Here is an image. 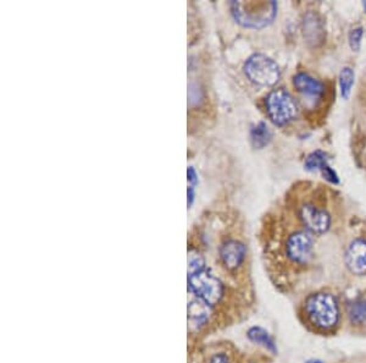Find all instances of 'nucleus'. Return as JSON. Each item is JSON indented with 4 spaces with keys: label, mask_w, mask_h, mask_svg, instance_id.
I'll list each match as a JSON object with an SVG mask.
<instances>
[{
    "label": "nucleus",
    "mask_w": 366,
    "mask_h": 363,
    "mask_svg": "<svg viewBox=\"0 0 366 363\" xmlns=\"http://www.w3.org/2000/svg\"><path fill=\"white\" fill-rule=\"evenodd\" d=\"M265 104L270 119L279 126L291 123L292 120L296 119L298 114V105L294 98L283 88L274 90L272 92H270Z\"/></svg>",
    "instance_id": "nucleus-5"
},
{
    "label": "nucleus",
    "mask_w": 366,
    "mask_h": 363,
    "mask_svg": "<svg viewBox=\"0 0 366 363\" xmlns=\"http://www.w3.org/2000/svg\"><path fill=\"white\" fill-rule=\"evenodd\" d=\"M219 258L226 271H238L247 258V247L239 240H225L219 247Z\"/></svg>",
    "instance_id": "nucleus-8"
},
{
    "label": "nucleus",
    "mask_w": 366,
    "mask_h": 363,
    "mask_svg": "<svg viewBox=\"0 0 366 363\" xmlns=\"http://www.w3.org/2000/svg\"><path fill=\"white\" fill-rule=\"evenodd\" d=\"M248 340L253 342L255 345L264 347L266 351H269L272 355L277 353V346H276V342L274 338L270 334L269 331L261 328V326H250L247 331Z\"/></svg>",
    "instance_id": "nucleus-12"
},
{
    "label": "nucleus",
    "mask_w": 366,
    "mask_h": 363,
    "mask_svg": "<svg viewBox=\"0 0 366 363\" xmlns=\"http://www.w3.org/2000/svg\"><path fill=\"white\" fill-rule=\"evenodd\" d=\"M327 165L329 164H327L326 156L321 151H316V152L309 154L307 160H305V168L309 172H315V170H321L323 172V169L326 168Z\"/></svg>",
    "instance_id": "nucleus-17"
},
{
    "label": "nucleus",
    "mask_w": 366,
    "mask_h": 363,
    "mask_svg": "<svg viewBox=\"0 0 366 363\" xmlns=\"http://www.w3.org/2000/svg\"><path fill=\"white\" fill-rule=\"evenodd\" d=\"M187 289L193 298H198L215 309L226 298V287L209 267L189 273Z\"/></svg>",
    "instance_id": "nucleus-1"
},
{
    "label": "nucleus",
    "mask_w": 366,
    "mask_h": 363,
    "mask_svg": "<svg viewBox=\"0 0 366 363\" xmlns=\"http://www.w3.org/2000/svg\"><path fill=\"white\" fill-rule=\"evenodd\" d=\"M353 85H354V72L350 68H345L341 72V76H339L341 94L345 99L349 97Z\"/></svg>",
    "instance_id": "nucleus-16"
},
{
    "label": "nucleus",
    "mask_w": 366,
    "mask_h": 363,
    "mask_svg": "<svg viewBox=\"0 0 366 363\" xmlns=\"http://www.w3.org/2000/svg\"><path fill=\"white\" fill-rule=\"evenodd\" d=\"M205 363H233V361L231 355L226 351H215L206 357Z\"/></svg>",
    "instance_id": "nucleus-18"
},
{
    "label": "nucleus",
    "mask_w": 366,
    "mask_h": 363,
    "mask_svg": "<svg viewBox=\"0 0 366 363\" xmlns=\"http://www.w3.org/2000/svg\"><path fill=\"white\" fill-rule=\"evenodd\" d=\"M305 363H323V361H320V360H309V361H307Z\"/></svg>",
    "instance_id": "nucleus-23"
},
{
    "label": "nucleus",
    "mask_w": 366,
    "mask_h": 363,
    "mask_svg": "<svg viewBox=\"0 0 366 363\" xmlns=\"http://www.w3.org/2000/svg\"><path fill=\"white\" fill-rule=\"evenodd\" d=\"M348 318L353 325L366 324V296L358 298L348 307Z\"/></svg>",
    "instance_id": "nucleus-14"
},
{
    "label": "nucleus",
    "mask_w": 366,
    "mask_h": 363,
    "mask_svg": "<svg viewBox=\"0 0 366 363\" xmlns=\"http://www.w3.org/2000/svg\"><path fill=\"white\" fill-rule=\"evenodd\" d=\"M323 176H325L326 179L329 180V181H331V183H334V184H337V183H338L337 174L334 173V170L330 168L329 165H327L326 168L323 169Z\"/></svg>",
    "instance_id": "nucleus-20"
},
{
    "label": "nucleus",
    "mask_w": 366,
    "mask_h": 363,
    "mask_svg": "<svg viewBox=\"0 0 366 363\" xmlns=\"http://www.w3.org/2000/svg\"><path fill=\"white\" fill-rule=\"evenodd\" d=\"M250 363H255V362H250Z\"/></svg>",
    "instance_id": "nucleus-25"
},
{
    "label": "nucleus",
    "mask_w": 366,
    "mask_h": 363,
    "mask_svg": "<svg viewBox=\"0 0 366 363\" xmlns=\"http://www.w3.org/2000/svg\"><path fill=\"white\" fill-rule=\"evenodd\" d=\"M345 265L353 274H366V241L356 240L350 244L345 253Z\"/></svg>",
    "instance_id": "nucleus-10"
},
{
    "label": "nucleus",
    "mask_w": 366,
    "mask_h": 363,
    "mask_svg": "<svg viewBox=\"0 0 366 363\" xmlns=\"http://www.w3.org/2000/svg\"><path fill=\"white\" fill-rule=\"evenodd\" d=\"M243 69L246 76L258 86H274L280 80V68L264 54L249 56Z\"/></svg>",
    "instance_id": "nucleus-4"
},
{
    "label": "nucleus",
    "mask_w": 366,
    "mask_h": 363,
    "mask_svg": "<svg viewBox=\"0 0 366 363\" xmlns=\"http://www.w3.org/2000/svg\"><path fill=\"white\" fill-rule=\"evenodd\" d=\"M187 196H189V208L192 207L194 201V187L193 186H189V191H187Z\"/></svg>",
    "instance_id": "nucleus-22"
},
{
    "label": "nucleus",
    "mask_w": 366,
    "mask_h": 363,
    "mask_svg": "<svg viewBox=\"0 0 366 363\" xmlns=\"http://www.w3.org/2000/svg\"><path fill=\"white\" fill-rule=\"evenodd\" d=\"M187 179H189V183L191 184V186H197L198 184V175H197V172L193 167H189L187 169Z\"/></svg>",
    "instance_id": "nucleus-21"
},
{
    "label": "nucleus",
    "mask_w": 366,
    "mask_h": 363,
    "mask_svg": "<svg viewBox=\"0 0 366 363\" xmlns=\"http://www.w3.org/2000/svg\"><path fill=\"white\" fill-rule=\"evenodd\" d=\"M250 138H252L254 147L263 148V147L266 146L269 143L270 138H271L269 127L264 123H260V124L257 125L253 130H252Z\"/></svg>",
    "instance_id": "nucleus-15"
},
{
    "label": "nucleus",
    "mask_w": 366,
    "mask_h": 363,
    "mask_svg": "<svg viewBox=\"0 0 366 363\" xmlns=\"http://www.w3.org/2000/svg\"><path fill=\"white\" fill-rule=\"evenodd\" d=\"M314 240L309 231L292 234L286 242V255L297 265H307L312 260Z\"/></svg>",
    "instance_id": "nucleus-6"
},
{
    "label": "nucleus",
    "mask_w": 366,
    "mask_h": 363,
    "mask_svg": "<svg viewBox=\"0 0 366 363\" xmlns=\"http://www.w3.org/2000/svg\"><path fill=\"white\" fill-rule=\"evenodd\" d=\"M363 6H364V9H365L366 11V1H364V3H363Z\"/></svg>",
    "instance_id": "nucleus-24"
},
{
    "label": "nucleus",
    "mask_w": 366,
    "mask_h": 363,
    "mask_svg": "<svg viewBox=\"0 0 366 363\" xmlns=\"http://www.w3.org/2000/svg\"><path fill=\"white\" fill-rule=\"evenodd\" d=\"M231 9L236 21L244 28H263L274 21L277 12V3L235 1L231 4Z\"/></svg>",
    "instance_id": "nucleus-3"
},
{
    "label": "nucleus",
    "mask_w": 366,
    "mask_h": 363,
    "mask_svg": "<svg viewBox=\"0 0 366 363\" xmlns=\"http://www.w3.org/2000/svg\"><path fill=\"white\" fill-rule=\"evenodd\" d=\"M361 37H363V28L352 30L349 33V44L353 50L358 52L360 49Z\"/></svg>",
    "instance_id": "nucleus-19"
},
{
    "label": "nucleus",
    "mask_w": 366,
    "mask_h": 363,
    "mask_svg": "<svg viewBox=\"0 0 366 363\" xmlns=\"http://www.w3.org/2000/svg\"><path fill=\"white\" fill-rule=\"evenodd\" d=\"M323 28L319 17L314 14H308L304 19V36L307 37L308 42L318 43L323 39Z\"/></svg>",
    "instance_id": "nucleus-13"
},
{
    "label": "nucleus",
    "mask_w": 366,
    "mask_h": 363,
    "mask_svg": "<svg viewBox=\"0 0 366 363\" xmlns=\"http://www.w3.org/2000/svg\"><path fill=\"white\" fill-rule=\"evenodd\" d=\"M305 315L310 323L319 329H332L339 320L338 301L331 293H319L312 295L305 302Z\"/></svg>",
    "instance_id": "nucleus-2"
},
{
    "label": "nucleus",
    "mask_w": 366,
    "mask_h": 363,
    "mask_svg": "<svg viewBox=\"0 0 366 363\" xmlns=\"http://www.w3.org/2000/svg\"><path fill=\"white\" fill-rule=\"evenodd\" d=\"M293 85L296 87L298 92L302 93L308 97H321L323 91H325L323 82L319 81L308 74H303V72L294 76Z\"/></svg>",
    "instance_id": "nucleus-11"
},
{
    "label": "nucleus",
    "mask_w": 366,
    "mask_h": 363,
    "mask_svg": "<svg viewBox=\"0 0 366 363\" xmlns=\"http://www.w3.org/2000/svg\"><path fill=\"white\" fill-rule=\"evenodd\" d=\"M299 216L309 233L321 235L326 233L331 225L329 213L319 209L312 205H304L299 211Z\"/></svg>",
    "instance_id": "nucleus-9"
},
{
    "label": "nucleus",
    "mask_w": 366,
    "mask_h": 363,
    "mask_svg": "<svg viewBox=\"0 0 366 363\" xmlns=\"http://www.w3.org/2000/svg\"><path fill=\"white\" fill-rule=\"evenodd\" d=\"M214 309L198 298H191L187 306V323L191 336L200 335L211 325Z\"/></svg>",
    "instance_id": "nucleus-7"
}]
</instances>
